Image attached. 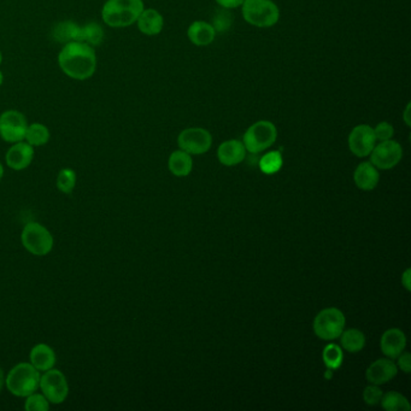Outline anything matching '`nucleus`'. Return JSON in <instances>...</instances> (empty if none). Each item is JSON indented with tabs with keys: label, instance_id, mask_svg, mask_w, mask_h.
<instances>
[{
	"label": "nucleus",
	"instance_id": "a211bd4d",
	"mask_svg": "<svg viewBox=\"0 0 411 411\" xmlns=\"http://www.w3.org/2000/svg\"><path fill=\"white\" fill-rule=\"evenodd\" d=\"M137 25L142 34L154 37L163 30L164 18L156 9H144L140 16L137 17Z\"/></svg>",
	"mask_w": 411,
	"mask_h": 411
},
{
	"label": "nucleus",
	"instance_id": "7ed1b4c3",
	"mask_svg": "<svg viewBox=\"0 0 411 411\" xmlns=\"http://www.w3.org/2000/svg\"><path fill=\"white\" fill-rule=\"evenodd\" d=\"M41 373L29 362L17 363L5 375V387L11 395L26 398L39 391Z\"/></svg>",
	"mask_w": 411,
	"mask_h": 411
},
{
	"label": "nucleus",
	"instance_id": "f704fd0d",
	"mask_svg": "<svg viewBox=\"0 0 411 411\" xmlns=\"http://www.w3.org/2000/svg\"><path fill=\"white\" fill-rule=\"evenodd\" d=\"M218 5H221L223 9H235L242 6L244 0H216Z\"/></svg>",
	"mask_w": 411,
	"mask_h": 411
},
{
	"label": "nucleus",
	"instance_id": "9b49d317",
	"mask_svg": "<svg viewBox=\"0 0 411 411\" xmlns=\"http://www.w3.org/2000/svg\"><path fill=\"white\" fill-rule=\"evenodd\" d=\"M371 163L376 169L388 170L395 168L403 157V149L395 140H385L375 145L371 151Z\"/></svg>",
	"mask_w": 411,
	"mask_h": 411
},
{
	"label": "nucleus",
	"instance_id": "c85d7f7f",
	"mask_svg": "<svg viewBox=\"0 0 411 411\" xmlns=\"http://www.w3.org/2000/svg\"><path fill=\"white\" fill-rule=\"evenodd\" d=\"M281 167H283V156L278 151L268 152L259 161V168L263 173L268 175L278 173V170L281 169Z\"/></svg>",
	"mask_w": 411,
	"mask_h": 411
},
{
	"label": "nucleus",
	"instance_id": "423d86ee",
	"mask_svg": "<svg viewBox=\"0 0 411 411\" xmlns=\"http://www.w3.org/2000/svg\"><path fill=\"white\" fill-rule=\"evenodd\" d=\"M278 137V129L274 123L270 121L256 122L246 130L242 139V144L245 146L246 151L251 154H259L264 150L269 149L270 146L274 145Z\"/></svg>",
	"mask_w": 411,
	"mask_h": 411
},
{
	"label": "nucleus",
	"instance_id": "dca6fc26",
	"mask_svg": "<svg viewBox=\"0 0 411 411\" xmlns=\"http://www.w3.org/2000/svg\"><path fill=\"white\" fill-rule=\"evenodd\" d=\"M56 362V351L53 350L49 344H37L29 352V363L40 373L55 368Z\"/></svg>",
	"mask_w": 411,
	"mask_h": 411
},
{
	"label": "nucleus",
	"instance_id": "4468645a",
	"mask_svg": "<svg viewBox=\"0 0 411 411\" xmlns=\"http://www.w3.org/2000/svg\"><path fill=\"white\" fill-rule=\"evenodd\" d=\"M398 373V367L391 359H381L371 363L366 371V378L373 385H383L391 381Z\"/></svg>",
	"mask_w": 411,
	"mask_h": 411
},
{
	"label": "nucleus",
	"instance_id": "412c9836",
	"mask_svg": "<svg viewBox=\"0 0 411 411\" xmlns=\"http://www.w3.org/2000/svg\"><path fill=\"white\" fill-rule=\"evenodd\" d=\"M168 168H169L170 173L175 176L184 178V176L190 175L191 171H192L193 161H192L190 154H187L184 150H178L170 154Z\"/></svg>",
	"mask_w": 411,
	"mask_h": 411
},
{
	"label": "nucleus",
	"instance_id": "0eeeda50",
	"mask_svg": "<svg viewBox=\"0 0 411 411\" xmlns=\"http://www.w3.org/2000/svg\"><path fill=\"white\" fill-rule=\"evenodd\" d=\"M347 319L343 311L337 308H327L320 311L314 320L315 334L322 340H334L343 333Z\"/></svg>",
	"mask_w": 411,
	"mask_h": 411
},
{
	"label": "nucleus",
	"instance_id": "7c9ffc66",
	"mask_svg": "<svg viewBox=\"0 0 411 411\" xmlns=\"http://www.w3.org/2000/svg\"><path fill=\"white\" fill-rule=\"evenodd\" d=\"M233 22V16L232 13L228 11V9H223L220 10L214 17V27L215 32H226L227 29H230V25Z\"/></svg>",
	"mask_w": 411,
	"mask_h": 411
},
{
	"label": "nucleus",
	"instance_id": "c9c22d12",
	"mask_svg": "<svg viewBox=\"0 0 411 411\" xmlns=\"http://www.w3.org/2000/svg\"><path fill=\"white\" fill-rule=\"evenodd\" d=\"M410 274L411 270L407 269L404 271L403 275H402V283H403V286L405 287V290L407 291H411Z\"/></svg>",
	"mask_w": 411,
	"mask_h": 411
},
{
	"label": "nucleus",
	"instance_id": "58836bf2",
	"mask_svg": "<svg viewBox=\"0 0 411 411\" xmlns=\"http://www.w3.org/2000/svg\"><path fill=\"white\" fill-rule=\"evenodd\" d=\"M3 178H4V167H3L1 162H0V182L3 180Z\"/></svg>",
	"mask_w": 411,
	"mask_h": 411
},
{
	"label": "nucleus",
	"instance_id": "ea45409f",
	"mask_svg": "<svg viewBox=\"0 0 411 411\" xmlns=\"http://www.w3.org/2000/svg\"><path fill=\"white\" fill-rule=\"evenodd\" d=\"M3 82H4V74L0 70V86L3 85Z\"/></svg>",
	"mask_w": 411,
	"mask_h": 411
},
{
	"label": "nucleus",
	"instance_id": "39448f33",
	"mask_svg": "<svg viewBox=\"0 0 411 411\" xmlns=\"http://www.w3.org/2000/svg\"><path fill=\"white\" fill-rule=\"evenodd\" d=\"M242 17L258 28H269L278 23L280 10L271 0H244Z\"/></svg>",
	"mask_w": 411,
	"mask_h": 411
},
{
	"label": "nucleus",
	"instance_id": "6e6552de",
	"mask_svg": "<svg viewBox=\"0 0 411 411\" xmlns=\"http://www.w3.org/2000/svg\"><path fill=\"white\" fill-rule=\"evenodd\" d=\"M39 390L47 398L50 404L60 405L64 403L68 398L70 387L64 373L52 368L50 371L41 373Z\"/></svg>",
	"mask_w": 411,
	"mask_h": 411
},
{
	"label": "nucleus",
	"instance_id": "393cba45",
	"mask_svg": "<svg viewBox=\"0 0 411 411\" xmlns=\"http://www.w3.org/2000/svg\"><path fill=\"white\" fill-rule=\"evenodd\" d=\"M380 403L386 411H409L411 409L407 399L395 391L387 392L383 395Z\"/></svg>",
	"mask_w": 411,
	"mask_h": 411
},
{
	"label": "nucleus",
	"instance_id": "a878e982",
	"mask_svg": "<svg viewBox=\"0 0 411 411\" xmlns=\"http://www.w3.org/2000/svg\"><path fill=\"white\" fill-rule=\"evenodd\" d=\"M104 39V30L101 25L96 22H89V25L81 26L80 41H84L91 46H98Z\"/></svg>",
	"mask_w": 411,
	"mask_h": 411
},
{
	"label": "nucleus",
	"instance_id": "20e7f679",
	"mask_svg": "<svg viewBox=\"0 0 411 411\" xmlns=\"http://www.w3.org/2000/svg\"><path fill=\"white\" fill-rule=\"evenodd\" d=\"M21 242L26 251L37 257H44L51 254L55 246L52 233L39 222H28L23 227Z\"/></svg>",
	"mask_w": 411,
	"mask_h": 411
},
{
	"label": "nucleus",
	"instance_id": "aec40b11",
	"mask_svg": "<svg viewBox=\"0 0 411 411\" xmlns=\"http://www.w3.org/2000/svg\"><path fill=\"white\" fill-rule=\"evenodd\" d=\"M187 35L192 44L197 46H208L215 40L216 32L214 27L208 22L196 21L190 26V28L187 30Z\"/></svg>",
	"mask_w": 411,
	"mask_h": 411
},
{
	"label": "nucleus",
	"instance_id": "bb28decb",
	"mask_svg": "<svg viewBox=\"0 0 411 411\" xmlns=\"http://www.w3.org/2000/svg\"><path fill=\"white\" fill-rule=\"evenodd\" d=\"M77 175L75 170L72 168H63L60 170L57 175L56 187L57 190L64 194L73 193V191L77 187Z\"/></svg>",
	"mask_w": 411,
	"mask_h": 411
},
{
	"label": "nucleus",
	"instance_id": "2eb2a0df",
	"mask_svg": "<svg viewBox=\"0 0 411 411\" xmlns=\"http://www.w3.org/2000/svg\"><path fill=\"white\" fill-rule=\"evenodd\" d=\"M405 347H407V338L404 332L399 328H391L385 332L380 340L381 351L388 359H397L400 354H403Z\"/></svg>",
	"mask_w": 411,
	"mask_h": 411
},
{
	"label": "nucleus",
	"instance_id": "473e14b6",
	"mask_svg": "<svg viewBox=\"0 0 411 411\" xmlns=\"http://www.w3.org/2000/svg\"><path fill=\"white\" fill-rule=\"evenodd\" d=\"M374 134L376 140L385 142V140L392 139L395 134V129H393V125L388 122H380L379 125L374 128Z\"/></svg>",
	"mask_w": 411,
	"mask_h": 411
},
{
	"label": "nucleus",
	"instance_id": "2f4dec72",
	"mask_svg": "<svg viewBox=\"0 0 411 411\" xmlns=\"http://www.w3.org/2000/svg\"><path fill=\"white\" fill-rule=\"evenodd\" d=\"M383 392L378 385H369L363 391V400L368 405H378L383 398Z\"/></svg>",
	"mask_w": 411,
	"mask_h": 411
},
{
	"label": "nucleus",
	"instance_id": "72a5a7b5",
	"mask_svg": "<svg viewBox=\"0 0 411 411\" xmlns=\"http://www.w3.org/2000/svg\"><path fill=\"white\" fill-rule=\"evenodd\" d=\"M397 359H398V366L397 367L399 369H402L405 374H409L411 368L410 354L409 352H404L403 355L400 354Z\"/></svg>",
	"mask_w": 411,
	"mask_h": 411
},
{
	"label": "nucleus",
	"instance_id": "4be33fe9",
	"mask_svg": "<svg viewBox=\"0 0 411 411\" xmlns=\"http://www.w3.org/2000/svg\"><path fill=\"white\" fill-rule=\"evenodd\" d=\"M81 26L73 21H63L53 29V39L57 43L67 44L69 41H80Z\"/></svg>",
	"mask_w": 411,
	"mask_h": 411
},
{
	"label": "nucleus",
	"instance_id": "ddd939ff",
	"mask_svg": "<svg viewBox=\"0 0 411 411\" xmlns=\"http://www.w3.org/2000/svg\"><path fill=\"white\" fill-rule=\"evenodd\" d=\"M34 154H35L34 147L29 145L28 142L25 140L15 142L11 144V147L5 154V163L10 169L21 171L27 169L32 164Z\"/></svg>",
	"mask_w": 411,
	"mask_h": 411
},
{
	"label": "nucleus",
	"instance_id": "4c0bfd02",
	"mask_svg": "<svg viewBox=\"0 0 411 411\" xmlns=\"http://www.w3.org/2000/svg\"><path fill=\"white\" fill-rule=\"evenodd\" d=\"M5 387V373L1 368H0V393L4 390Z\"/></svg>",
	"mask_w": 411,
	"mask_h": 411
},
{
	"label": "nucleus",
	"instance_id": "5701e85b",
	"mask_svg": "<svg viewBox=\"0 0 411 411\" xmlns=\"http://www.w3.org/2000/svg\"><path fill=\"white\" fill-rule=\"evenodd\" d=\"M339 338H340V345H342L340 347L351 354L359 352L363 347H366V335L356 328L343 331Z\"/></svg>",
	"mask_w": 411,
	"mask_h": 411
},
{
	"label": "nucleus",
	"instance_id": "e433bc0d",
	"mask_svg": "<svg viewBox=\"0 0 411 411\" xmlns=\"http://www.w3.org/2000/svg\"><path fill=\"white\" fill-rule=\"evenodd\" d=\"M410 103H409V104L407 105V108H405V111H404L403 113V118H404V122H405V123H407V127H410Z\"/></svg>",
	"mask_w": 411,
	"mask_h": 411
},
{
	"label": "nucleus",
	"instance_id": "f03ea898",
	"mask_svg": "<svg viewBox=\"0 0 411 411\" xmlns=\"http://www.w3.org/2000/svg\"><path fill=\"white\" fill-rule=\"evenodd\" d=\"M144 9L142 0H106L101 9V18L111 28H125L137 23Z\"/></svg>",
	"mask_w": 411,
	"mask_h": 411
},
{
	"label": "nucleus",
	"instance_id": "9d476101",
	"mask_svg": "<svg viewBox=\"0 0 411 411\" xmlns=\"http://www.w3.org/2000/svg\"><path fill=\"white\" fill-rule=\"evenodd\" d=\"M178 145L180 150L190 154H203L213 145V137L204 128H187L179 134Z\"/></svg>",
	"mask_w": 411,
	"mask_h": 411
},
{
	"label": "nucleus",
	"instance_id": "f3484780",
	"mask_svg": "<svg viewBox=\"0 0 411 411\" xmlns=\"http://www.w3.org/2000/svg\"><path fill=\"white\" fill-rule=\"evenodd\" d=\"M218 157L223 166L233 167L240 164L246 157L245 146L235 139L227 140L218 146Z\"/></svg>",
	"mask_w": 411,
	"mask_h": 411
},
{
	"label": "nucleus",
	"instance_id": "6ab92c4d",
	"mask_svg": "<svg viewBox=\"0 0 411 411\" xmlns=\"http://www.w3.org/2000/svg\"><path fill=\"white\" fill-rule=\"evenodd\" d=\"M354 180L359 190L373 191L379 184L380 174L371 162H363L356 168Z\"/></svg>",
	"mask_w": 411,
	"mask_h": 411
},
{
	"label": "nucleus",
	"instance_id": "1a4fd4ad",
	"mask_svg": "<svg viewBox=\"0 0 411 411\" xmlns=\"http://www.w3.org/2000/svg\"><path fill=\"white\" fill-rule=\"evenodd\" d=\"M28 128L27 117L17 110H6L0 115V137L8 144L23 142Z\"/></svg>",
	"mask_w": 411,
	"mask_h": 411
},
{
	"label": "nucleus",
	"instance_id": "b1692460",
	"mask_svg": "<svg viewBox=\"0 0 411 411\" xmlns=\"http://www.w3.org/2000/svg\"><path fill=\"white\" fill-rule=\"evenodd\" d=\"M50 139H51V133L47 125L39 123V122L28 125V128L26 132L25 142H28L29 145H32L33 147L44 146L50 142Z\"/></svg>",
	"mask_w": 411,
	"mask_h": 411
},
{
	"label": "nucleus",
	"instance_id": "c756f323",
	"mask_svg": "<svg viewBox=\"0 0 411 411\" xmlns=\"http://www.w3.org/2000/svg\"><path fill=\"white\" fill-rule=\"evenodd\" d=\"M50 405L47 398L40 392H34L26 397L25 409L27 411H47Z\"/></svg>",
	"mask_w": 411,
	"mask_h": 411
},
{
	"label": "nucleus",
	"instance_id": "f8f14e48",
	"mask_svg": "<svg viewBox=\"0 0 411 411\" xmlns=\"http://www.w3.org/2000/svg\"><path fill=\"white\" fill-rule=\"evenodd\" d=\"M376 144L374 128L371 125H359L351 130L349 135V147L352 154L357 157H367L371 154V151Z\"/></svg>",
	"mask_w": 411,
	"mask_h": 411
},
{
	"label": "nucleus",
	"instance_id": "f257e3e1",
	"mask_svg": "<svg viewBox=\"0 0 411 411\" xmlns=\"http://www.w3.org/2000/svg\"><path fill=\"white\" fill-rule=\"evenodd\" d=\"M58 65L73 80H89L97 70V53L84 41H69L58 53Z\"/></svg>",
	"mask_w": 411,
	"mask_h": 411
},
{
	"label": "nucleus",
	"instance_id": "a19ab883",
	"mask_svg": "<svg viewBox=\"0 0 411 411\" xmlns=\"http://www.w3.org/2000/svg\"><path fill=\"white\" fill-rule=\"evenodd\" d=\"M3 63V53H1V50H0V65Z\"/></svg>",
	"mask_w": 411,
	"mask_h": 411
},
{
	"label": "nucleus",
	"instance_id": "cd10ccee",
	"mask_svg": "<svg viewBox=\"0 0 411 411\" xmlns=\"http://www.w3.org/2000/svg\"><path fill=\"white\" fill-rule=\"evenodd\" d=\"M322 359L328 369L335 371V369L342 367L344 359L343 350H342V347L335 345V344H330L323 350Z\"/></svg>",
	"mask_w": 411,
	"mask_h": 411
}]
</instances>
